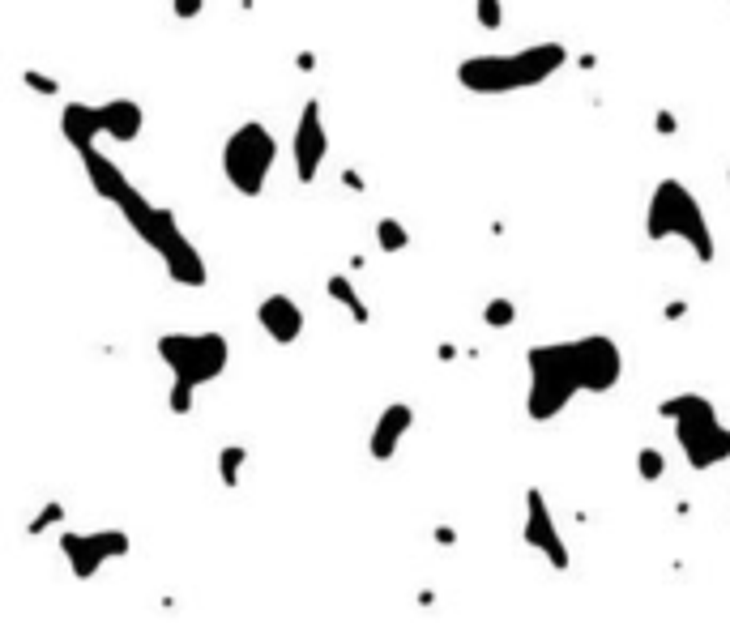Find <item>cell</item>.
Masks as SVG:
<instances>
[{
  "label": "cell",
  "instance_id": "cell-2",
  "mask_svg": "<svg viewBox=\"0 0 730 623\" xmlns=\"http://www.w3.org/2000/svg\"><path fill=\"white\" fill-rule=\"evenodd\" d=\"M77 158H82L86 180H90L94 193H99V201L116 205L120 218L129 222V231L154 252L158 261H163L171 282H180V286H205V282H210L205 257L197 252L193 239L184 235V227H180V218H176V210H171V205H154L129 180V175H124V167L116 163V158H107L99 146L82 150Z\"/></svg>",
  "mask_w": 730,
  "mask_h": 623
},
{
  "label": "cell",
  "instance_id": "cell-24",
  "mask_svg": "<svg viewBox=\"0 0 730 623\" xmlns=\"http://www.w3.org/2000/svg\"><path fill=\"white\" fill-rule=\"evenodd\" d=\"M654 120H658V124H654V129H658L662 137H671V133L679 129V124H675V111H666V107H658V116H654Z\"/></svg>",
  "mask_w": 730,
  "mask_h": 623
},
{
  "label": "cell",
  "instance_id": "cell-27",
  "mask_svg": "<svg viewBox=\"0 0 730 623\" xmlns=\"http://www.w3.org/2000/svg\"><path fill=\"white\" fill-rule=\"evenodd\" d=\"M342 180L351 184V188H363V180H359V171H342Z\"/></svg>",
  "mask_w": 730,
  "mask_h": 623
},
{
  "label": "cell",
  "instance_id": "cell-17",
  "mask_svg": "<svg viewBox=\"0 0 730 623\" xmlns=\"http://www.w3.org/2000/svg\"><path fill=\"white\" fill-rule=\"evenodd\" d=\"M513 321H517V303L509 295H491L483 303V325L487 329H509Z\"/></svg>",
  "mask_w": 730,
  "mask_h": 623
},
{
  "label": "cell",
  "instance_id": "cell-7",
  "mask_svg": "<svg viewBox=\"0 0 730 623\" xmlns=\"http://www.w3.org/2000/svg\"><path fill=\"white\" fill-rule=\"evenodd\" d=\"M278 167V137L261 120H244L222 141V175L240 197H261Z\"/></svg>",
  "mask_w": 730,
  "mask_h": 623
},
{
  "label": "cell",
  "instance_id": "cell-8",
  "mask_svg": "<svg viewBox=\"0 0 730 623\" xmlns=\"http://www.w3.org/2000/svg\"><path fill=\"white\" fill-rule=\"evenodd\" d=\"M60 551H65L73 577L77 581H90V577H99L103 564L129 555L133 551V538L124 534V530H90V534L60 530Z\"/></svg>",
  "mask_w": 730,
  "mask_h": 623
},
{
  "label": "cell",
  "instance_id": "cell-9",
  "mask_svg": "<svg viewBox=\"0 0 730 623\" xmlns=\"http://www.w3.org/2000/svg\"><path fill=\"white\" fill-rule=\"evenodd\" d=\"M329 158V129H325V111L316 99H308L299 107V120H295V137H291V163H295V180L312 188L321 180V167Z\"/></svg>",
  "mask_w": 730,
  "mask_h": 623
},
{
  "label": "cell",
  "instance_id": "cell-22",
  "mask_svg": "<svg viewBox=\"0 0 730 623\" xmlns=\"http://www.w3.org/2000/svg\"><path fill=\"white\" fill-rule=\"evenodd\" d=\"M26 86L39 90V94H60V82L52 73H39V69H26Z\"/></svg>",
  "mask_w": 730,
  "mask_h": 623
},
{
  "label": "cell",
  "instance_id": "cell-16",
  "mask_svg": "<svg viewBox=\"0 0 730 623\" xmlns=\"http://www.w3.org/2000/svg\"><path fill=\"white\" fill-rule=\"evenodd\" d=\"M244 461H248V449H244V444H227V449L218 453V483L227 487V491L240 487V470H244Z\"/></svg>",
  "mask_w": 730,
  "mask_h": 623
},
{
  "label": "cell",
  "instance_id": "cell-13",
  "mask_svg": "<svg viewBox=\"0 0 730 623\" xmlns=\"http://www.w3.org/2000/svg\"><path fill=\"white\" fill-rule=\"evenodd\" d=\"M99 120H103V141L111 146H129L146 129V111L137 99H107L99 103Z\"/></svg>",
  "mask_w": 730,
  "mask_h": 623
},
{
  "label": "cell",
  "instance_id": "cell-29",
  "mask_svg": "<svg viewBox=\"0 0 730 623\" xmlns=\"http://www.w3.org/2000/svg\"><path fill=\"white\" fill-rule=\"evenodd\" d=\"M726 184H730V171H726Z\"/></svg>",
  "mask_w": 730,
  "mask_h": 623
},
{
  "label": "cell",
  "instance_id": "cell-26",
  "mask_svg": "<svg viewBox=\"0 0 730 623\" xmlns=\"http://www.w3.org/2000/svg\"><path fill=\"white\" fill-rule=\"evenodd\" d=\"M299 69L312 73V69H316V56H312V52H299Z\"/></svg>",
  "mask_w": 730,
  "mask_h": 623
},
{
  "label": "cell",
  "instance_id": "cell-5",
  "mask_svg": "<svg viewBox=\"0 0 730 623\" xmlns=\"http://www.w3.org/2000/svg\"><path fill=\"white\" fill-rule=\"evenodd\" d=\"M645 239L649 244H671L675 239V244H684L701 265H709L718 257V235H713L701 201H696L692 188L684 180H675V175L658 180L654 193H649Z\"/></svg>",
  "mask_w": 730,
  "mask_h": 623
},
{
  "label": "cell",
  "instance_id": "cell-14",
  "mask_svg": "<svg viewBox=\"0 0 730 623\" xmlns=\"http://www.w3.org/2000/svg\"><path fill=\"white\" fill-rule=\"evenodd\" d=\"M60 133H65L69 146L82 154L90 146L103 141V120H99V103H69L60 111Z\"/></svg>",
  "mask_w": 730,
  "mask_h": 623
},
{
  "label": "cell",
  "instance_id": "cell-15",
  "mask_svg": "<svg viewBox=\"0 0 730 623\" xmlns=\"http://www.w3.org/2000/svg\"><path fill=\"white\" fill-rule=\"evenodd\" d=\"M325 291H329V299H333V303H342V308L351 312V321H355V325H368V321H372V308L359 299L355 282L346 278V274H329V278H325Z\"/></svg>",
  "mask_w": 730,
  "mask_h": 623
},
{
  "label": "cell",
  "instance_id": "cell-6",
  "mask_svg": "<svg viewBox=\"0 0 730 623\" xmlns=\"http://www.w3.org/2000/svg\"><path fill=\"white\" fill-rule=\"evenodd\" d=\"M658 414L675 427V440H679V449H684L692 470H713V466H722V461H730V427L718 419V410H713L709 397H701V393L666 397L658 406Z\"/></svg>",
  "mask_w": 730,
  "mask_h": 623
},
{
  "label": "cell",
  "instance_id": "cell-1",
  "mask_svg": "<svg viewBox=\"0 0 730 623\" xmlns=\"http://www.w3.org/2000/svg\"><path fill=\"white\" fill-rule=\"evenodd\" d=\"M526 414L555 423L581 393H611L624 380V350L602 333L573 342H538L526 350Z\"/></svg>",
  "mask_w": 730,
  "mask_h": 623
},
{
  "label": "cell",
  "instance_id": "cell-18",
  "mask_svg": "<svg viewBox=\"0 0 730 623\" xmlns=\"http://www.w3.org/2000/svg\"><path fill=\"white\" fill-rule=\"evenodd\" d=\"M376 244H380V252H406L410 248V231L402 227L398 218H380L376 222Z\"/></svg>",
  "mask_w": 730,
  "mask_h": 623
},
{
  "label": "cell",
  "instance_id": "cell-11",
  "mask_svg": "<svg viewBox=\"0 0 730 623\" xmlns=\"http://www.w3.org/2000/svg\"><path fill=\"white\" fill-rule=\"evenodd\" d=\"M257 325L265 329V338L274 346H295L308 329V316H304V308H299L295 295L278 291V295H265L257 303Z\"/></svg>",
  "mask_w": 730,
  "mask_h": 623
},
{
  "label": "cell",
  "instance_id": "cell-20",
  "mask_svg": "<svg viewBox=\"0 0 730 623\" xmlns=\"http://www.w3.org/2000/svg\"><path fill=\"white\" fill-rule=\"evenodd\" d=\"M474 18L483 30H500L504 26V0H474Z\"/></svg>",
  "mask_w": 730,
  "mask_h": 623
},
{
  "label": "cell",
  "instance_id": "cell-10",
  "mask_svg": "<svg viewBox=\"0 0 730 623\" xmlns=\"http://www.w3.org/2000/svg\"><path fill=\"white\" fill-rule=\"evenodd\" d=\"M521 538H526L530 551H538L547 559L551 572H568V568H573V551H568V542L560 534V525H555V513H551L547 495L538 487L526 491V521H521Z\"/></svg>",
  "mask_w": 730,
  "mask_h": 623
},
{
  "label": "cell",
  "instance_id": "cell-19",
  "mask_svg": "<svg viewBox=\"0 0 730 623\" xmlns=\"http://www.w3.org/2000/svg\"><path fill=\"white\" fill-rule=\"evenodd\" d=\"M637 474L645 478V483H658V478L666 474V457H662V449H654V444H645V449L637 453Z\"/></svg>",
  "mask_w": 730,
  "mask_h": 623
},
{
  "label": "cell",
  "instance_id": "cell-3",
  "mask_svg": "<svg viewBox=\"0 0 730 623\" xmlns=\"http://www.w3.org/2000/svg\"><path fill=\"white\" fill-rule=\"evenodd\" d=\"M568 65V47L543 39L517 52H496V56H466L457 65V82L470 94H517V90H534L547 77H555Z\"/></svg>",
  "mask_w": 730,
  "mask_h": 623
},
{
  "label": "cell",
  "instance_id": "cell-23",
  "mask_svg": "<svg viewBox=\"0 0 730 623\" xmlns=\"http://www.w3.org/2000/svg\"><path fill=\"white\" fill-rule=\"evenodd\" d=\"M171 13H176L180 22H193L205 13V0H171Z\"/></svg>",
  "mask_w": 730,
  "mask_h": 623
},
{
  "label": "cell",
  "instance_id": "cell-25",
  "mask_svg": "<svg viewBox=\"0 0 730 623\" xmlns=\"http://www.w3.org/2000/svg\"><path fill=\"white\" fill-rule=\"evenodd\" d=\"M666 316H671V321H679V316H688V303H666Z\"/></svg>",
  "mask_w": 730,
  "mask_h": 623
},
{
  "label": "cell",
  "instance_id": "cell-12",
  "mask_svg": "<svg viewBox=\"0 0 730 623\" xmlns=\"http://www.w3.org/2000/svg\"><path fill=\"white\" fill-rule=\"evenodd\" d=\"M410 431H415V406L389 402L385 410L376 414L372 436H368V453H372V461H393V457H398V449L406 444Z\"/></svg>",
  "mask_w": 730,
  "mask_h": 623
},
{
  "label": "cell",
  "instance_id": "cell-4",
  "mask_svg": "<svg viewBox=\"0 0 730 623\" xmlns=\"http://www.w3.org/2000/svg\"><path fill=\"white\" fill-rule=\"evenodd\" d=\"M158 359L171 372V389H167V406L171 414H193L197 406V389L214 385L231 363V342L218 329L205 333H163L154 342Z\"/></svg>",
  "mask_w": 730,
  "mask_h": 623
},
{
  "label": "cell",
  "instance_id": "cell-21",
  "mask_svg": "<svg viewBox=\"0 0 730 623\" xmlns=\"http://www.w3.org/2000/svg\"><path fill=\"white\" fill-rule=\"evenodd\" d=\"M60 521H65V504H60V500H47L43 513L30 521V534H43V530H52V525H60Z\"/></svg>",
  "mask_w": 730,
  "mask_h": 623
},
{
  "label": "cell",
  "instance_id": "cell-28",
  "mask_svg": "<svg viewBox=\"0 0 730 623\" xmlns=\"http://www.w3.org/2000/svg\"><path fill=\"white\" fill-rule=\"evenodd\" d=\"M453 538H457V534L449 530V525H440V530H436V542H453Z\"/></svg>",
  "mask_w": 730,
  "mask_h": 623
}]
</instances>
